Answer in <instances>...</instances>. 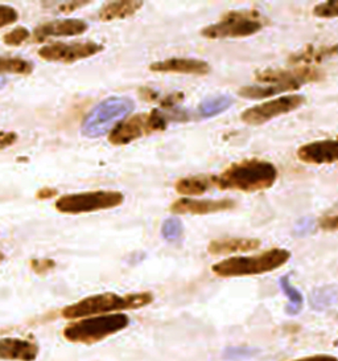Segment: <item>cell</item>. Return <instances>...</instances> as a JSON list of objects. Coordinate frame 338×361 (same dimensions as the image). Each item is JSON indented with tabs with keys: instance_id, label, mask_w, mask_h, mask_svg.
<instances>
[{
	"instance_id": "cell-28",
	"label": "cell",
	"mask_w": 338,
	"mask_h": 361,
	"mask_svg": "<svg viewBox=\"0 0 338 361\" xmlns=\"http://www.w3.org/2000/svg\"><path fill=\"white\" fill-rule=\"evenodd\" d=\"M313 15L321 19L338 18V0H330L317 4L313 8Z\"/></svg>"
},
{
	"instance_id": "cell-33",
	"label": "cell",
	"mask_w": 338,
	"mask_h": 361,
	"mask_svg": "<svg viewBox=\"0 0 338 361\" xmlns=\"http://www.w3.org/2000/svg\"><path fill=\"white\" fill-rule=\"evenodd\" d=\"M320 228L327 232H337L338 231V214L334 216H325L320 220Z\"/></svg>"
},
{
	"instance_id": "cell-37",
	"label": "cell",
	"mask_w": 338,
	"mask_h": 361,
	"mask_svg": "<svg viewBox=\"0 0 338 361\" xmlns=\"http://www.w3.org/2000/svg\"><path fill=\"white\" fill-rule=\"evenodd\" d=\"M294 361H338V359L332 355H312V356L300 357Z\"/></svg>"
},
{
	"instance_id": "cell-8",
	"label": "cell",
	"mask_w": 338,
	"mask_h": 361,
	"mask_svg": "<svg viewBox=\"0 0 338 361\" xmlns=\"http://www.w3.org/2000/svg\"><path fill=\"white\" fill-rule=\"evenodd\" d=\"M168 119L155 109L148 114H137L118 123L108 135V142L114 146H126L137 139L143 138L152 133L164 131L167 128Z\"/></svg>"
},
{
	"instance_id": "cell-3",
	"label": "cell",
	"mask_w": 338,
	"mask_h": 361,
	"mask_svg": "<svg viewBox=\"0 0 338 361\" xmlns=\"http://www.w3.org/2000/svg\"><path fill=\"white\" fill-rule=\"evenodd\" d=\"M291 259V252L274 247L250 257H232L211 266V271L221 278L262 276L284 266Z\"/></svg>"
},
{
	"instance_id": "cell-29",
	"label": "cell",
	"mask_w": 338,
	"mask_h": 361,
	"mask_svg": "<svg viewBox=\"0 0 338 361\" xmlns=\"http://www.w3.org/2000/svg\"><path fill=\"white\" fill-rule=\"evenodd\" d=\"M19 20V12L11 6L0 4V30Z\"/></svg>"
},
{
	"instance_id": "cell-20",
	"label": "cell",
	"mask_w": 338,
	"mask_h": 361,
	"mask_svg": "<svg viewBox=\"0 0 338 361\" xmlns=\"http://www.w3.org/2000/svg\"><path fill=\"white\" fill-rule=\"evenodd\" d=\"M217 184V176L205 175V176H190L182 178L176 181L175 190L184 196H200L209 191L213 185Z\"/></svg>"
},
{
	"instance_id": "cell-30",
	"label": "cell",
	"mask_w": 338,
	"mask_h": 361,
	"mask_svg": "<svg viewBox=\"0 0 338 361\" xmlns=\"http://www.w3.org/2000/svg\"><path fill=\"white\" fill-rule=\"evenodd\" d=\"M30 265L36 274L44 276V274L52 271L53 269L56 267V262L51 258H33L30 262Z\"/></svg>"
},
{
	"instance_id": "cell-4",
	"label": "cell",
	"mask_w": 338,
	"mask_h": 361,
	"mask_svg": "<svg viewBox=\"0 0 338 361\" xmlns=\"http://www.w3.org/2000/svg\"><path fill=\"white\" fill-rule=\"evenodd\" d=\"M130 318L126 314H108L78 319L63 329V338L74 344L92 345L126 329Z\"/></svg>"
},
{
	"instance_id": "cell-38",
	"label": "cell",
	"mask_w": 338,
	"mask_h": 361,
	"mask_svg": "<svg viewBox=\"0 0 338 361\" xmlns=\"http://www.w3.org/2000/svg\"><path fill=\"white\" fill-rule=\"evenodd\" d=\"M140 96L143 97L144 99H147V101H154V99H156L158 93L154 92V90L149 89V87H142V89H140Z\"/></svg>"
},
{
	"instance_id": "cell-32",
	"label": "cell",
	"mask_w": 338,
	"mask_h": 361,
	"mask_svg": "<svg viewBox=\"0 0 338 361\" xmlns=\"http://www.w3.org/2000/svg\"><path fill=\"white\" fill-rule=\"evenodd\" d=\"M256 353L253 348H244V347H230L225 350V357L227 359H246L251 357Z\"/></svg>"
},
{
	"instance_id": "cell-14",
	"label": "cell",
	"mask_w": 338,
	"mask_h": 361,
	"mask_svg": "<svg viewBox=\"0 0 338 361\" xmlns=\"http://www.w3.org/2000/svg\"><path fill=\"white\" fill-rule=\"evenodd\" d=\"M297 158L306 164H332L338 161L337 140H317L297 149Z\"/></svg>"
},
{
	"instance_id": "cell-27",
	"label": "cell",
	"mask_w": 338,
	"mask_h": 361,
	"mask_svg": "<svg viewBox=\"0 0 338 361\" xmlns=\"http://www.w3.org/2000/svg\"><path fill=\"white\" fill-rule=\"evenodd\" d=\"M31 36V32L25 27H16L15 30L3 36V43L10 47H19L25 43Z\"/></svg>"
},
{
	"instance_id": "cell-17",
	"label": "cell",
	"mask_w": 338,
	"mask_h": 361,
	"mask_svg": "<svg viewBox=\"0 0 338 361\" xmlns=\"http://www.w3.org/2000/svg\"><path fill=\"white\" fill-rule=\"evenodd\" d=\"M261 240L244 238V237H232V238H218L213 240L208 246V253L211 255H229L234 253L253 252L261 246Z\"/></svg>"
},
{
	"instance_id": "cell-16",
	"label": "cell",
	"mask_w": 338,
	"mask_h": 361,
	"mask_svg": "<svg viewBox=\"0 0 338 361\" xmlns=\"http://www.w3.org/2000/svg\"><path fill=\"white\" fill-rule=\"evenodd\" d=\"M40 348L32 340L20 338L0 339V361H35Z\"/></svg>"
},
{
	"instance_id": "cell-9",
	"label": "cell",
	"mask_w": 338,
	"mask_h": 361,
	"mask_svg": "<svg viewBox=\"0 0 338 361\" xmlns=\"http://www.w3.org/2000/svg\"><path fill=\"white\" fill-rule=\"evenodd\" d=\"M304 104H306L304 96L294 94V96L279 97L244 110L241 114V119L247 125L258 126V125H263L274 118L295 111Z\"/></svg>"
},
{
	"instance_id": "cell-39",
	"label": "cell",
	"mask_w": 338,
	"mask_h": 361,
	"mask_svg": "<svg viewBox=\"0 0 338 361\" xmlns=\"http://www.w3.org/2000/svg\"><path fill=\"white\" fill-rule=\"evenodd\" d=\"M6 85H7V78L0 77V90H1V89H3Z\"/></svg>"
},
{
	"instance_id": "cell-1",
	"label": "cell",
	"mask_w": 338,
	"mask_h": 361,
	"mask_svg": "<svg viewBox=\"0 0 338 361\" xmlns=\"http://www.w3.org/2000/svg\"><path fill=\"white\" fill-rule=\"evenodd\" d=\"M277 179V169L271 161L246 159L232 163L217 178V187L222 191L244 193L265 191Z\"/></svg>"
},
{
	"instance_id": "cell-34",
	"label": "cell",
	"mask_w": 338,
	"mask_h": 361,
	"mask_svg": "<svg viewBox=\"0 0 338 361\" xmlns=\"http://www.w3.org/2000/svg\"><path fill=\"white\" fill-rule=\"evenodd\" d=\"M92 1H65V3H60L57 10L63 13H70V12L75 11L78 8H82L84 6H87Z\"/></svg>"
},
{
	"instance_id": "cell-24",
	"label": "cell",
	"mask_w": 338,
	"mask_h": 361,
	"mask_svg": "<svg viewBox=\"0 0 338 361\" xmlns=\"http://www.w3.org/2000/svg\"><path fill=\"white\" fill-rule=\"evenodd\" d=\"M33 72V64L20 57L0 56V75H30Z\"/></svg>"
},
{
	"instance_id": "cell-21",
	"label": "cell",
	"mask_w": 338,
	"mask_h": 361,
	"mask_svg": "<svg viewBox=\"0 0 338 361\" xmlns=\"http://www.w3.org/2000/svg\"><path fill=\"white\" fill-rule=\"evenodd\" d=\"M311 307L317 311H323L327 308L333 307L338 305V286L327 285V286L317 287L309 295Z\"/></svg>"
},
{
	"instance_id": "cell-10",
	"label": "cell",
	"mask_w": 338,
	"mask_h": 361,
	"mask_svg": "<svg viewBox=\"0 0 338 361\" xmlns=\"http://www.w3.org/2000/svg\"><path fill=\"white\" fill-rule=\"evenodd\" d=\"M105 49L102 44L94 42H77V43H53L44 45L39 49V56L45 61L73 64L80 60L89 59L101 54Z\"/></svg>"
},
{
	"instance_id": "cell-26",
	"label": "cell",
	"mask_w": 338,
	"mask_h": 361,
	"mask_svg": "<svg viewBox=\"0 0 338 361\" xmlns=\"http://www.w3.org/2000/svg\"><path fill=\"white\" fill-rule=\"evenodd\" d=\"M182 233H184V226H182V221L180 220L179 217L172 216L163 223L161 235L165 241L177 243L182 237Z\"/></svg>"
},
{
	"instance_id": "cell-13",
	"label": "cell",
	"mask_w": 338,
	"mask_h": 361,
	"mask_svg": "<svg viewBox=\"0 0 338 361\" xmlns=\"http://www.w3.org/2000/svg\"><path fill=\"white\" fill-rule=\"evenodd\" d=\"M237 207V202L232 199L220 200H194L189 197L179 199L172 202L170 212L173 214H211V213L232 211Z\"/></svg>"
},
{
	"instance_id": "cell-25",
	"label": "cell",
	"mask_w": 338,
	"mask_h": 361,
	"mask_svg": "<svg viewBox=\"0 0 338 361\" xmlns=\"http://www.w3.org/2000/svg\"><path fill=\"white\" fill-rule=\"evenodd\" d=\"M279 285H280L282 291L284 293L285 297L288 298V300H289V305L287 306V314L295 315L303 307V295H301V293L291 283L289 276H282L279 279Z\"/></svg>"
},
{
	"instance_id": "cell-2",
	"label": "cell",
	"mask_w": 338,
	"mask_h": 361,
	"mask_svg": "<svg viewBox=\"0 0 338 361\" xmlns=\"http://www.w3.org/2000/svg\"><path fill=\"white\" fill-rule=\"evenodd\" d=\"M154 294L143 291L119 295L115 293H104L84 298L61 311L65 319H84L108 314H118L128 310L147 307L154 302Z\"/></svg>"
},
{
	"instance_id": "cell-31",
	"label": "cell",
	"mask_w": 338,
	"mask_h": 361,
	"mask_svg": "<svg viewBox=\"0 0 338 361\" xmlns=\"http://www.w3.org/2000/svg\"><path fill=\"white\" fill-rule=\"evenodd\" d=\"M315 231V220L312 217H303L295 225L294 233L299 237H304L306 234L312 233Z\"/></svg>"
},
{
	"instance_id": "cell-22",
	"label": "cell",
	"mask_w": 338,
	"mask_h": 361,
	"mask_svg": "<svg viewBox=\"0 0 338 361\" xmlns=\"http://www.w3.org/2000/svg\"><path fill=\"white\" fill-rule=\"evenodd\" d=\"M234 105V98L227 94L206 98L199 105V116L201 118H213L220 116Z\"/></svg>"
},
{
	"instance_id": "cell-23",
	"label": "cell",
	"mask_w": 338,
	"mask_h": 361,
	"mask_svg": "<svg viewBox=\"0 0 338 361\" xmlns=\"http://www.w3.org/2000/svg\"><path fill=\"white\" fill-rule=\"evenodd\" d=\"M299 87L292 85H282V84H273L267 86H243L238 92L239 96L250 99H261V98H268V97L277 96L285 92L297 90Z\"/></svg>"
},
{
	"instance_id": "cell-12",
	"label": "cell",
	"mask_w": 338,
	"mask_h": 361,
	"mask_svg": "<svg viewBox=\"0 0 338 361\" xmlns=\"http://www.w3.org/2000/svg\"><path fill=\"white\" fill-rule=\"evenodd\" d=\"M89 30V24L81 19H60L42 23L32 33L35 43H44L52 37H72Z\"/></svg>"
},
{
	"instance_id": "cell-36",
	"label": "cell",
	"mask_w": 338,
	"mask_h": 361,
	"mask_svg": "<svg viewBox=\"0 0 338 361\" xmlns=\"http://www.w3.org/2000/svg\"><path fill=\"white\" fill-rule=\"evenodd\" d=\"M57 193L58 192H57V190H54V188L44 187L42 190L36 192V199H39V200H49V199H53Z\"/></svg>"
},
{
	"instance_id": "cell-7",
	"label": "cell",
	"mask_w": 338,
	"mask_h": 361,
	"mask_svg": "<svg viewBox=\"0 0 338 361\" xmlns=\"http://www.w3.org/2000/svg\"><path fill=\"white\" fill-rule=\"evenodd\" d=\"M125 202V195L118 191H92L70 193L61 196L56 209L63 214H84L113 209Z\"/></svg>"
},
{
	"instance_id": "cell-40",
	"label": "cell",
	"mask_w": 338,
	"mask_h": 361,
	"mask_svg": "<svg viewBox=\"0 0 338 361\" xmlns=\"http://www.w3.org/2000/svg\"><path fill=\"white\" fill-rule=\"evenodd\" d=\"M4 261V255L0 252V264Z\"/></svg>"
},
{
	"instance_id": "cell-35",
	"label": "cell",
	"mask_w": 338,
	"mask_h": 361,
	"mask_svg": "<svg viewBox=\"0 0 338 361\" xmlns=\"http://www.w3.org/2000/svg\"><path fill=\"white\" fill-rule=\"evenodd\" d=\"M18 140V134L12 131H0V149L13 146Z\"/></svg>"
},
{
	"instance_id": "cell-19",
	"label": "cell",
	"mask_w": 338,
	"mask_h": 361,
	"mask_svg": "<svg viewBox=\"0 0 338 361\" xmlns=\"http://www.w3.org/2000/svg\"><path fill=\"white\" fill-rule=\"evenodd\" d=\"M338 54V44L336 45H324V47H313L306 45V49H303L300 54H292L289 59V63L294 65L320 64L321 61L334 57Z\"/></svg>"
},
{
	"instance_id": "cell-18",
	"label": "cell",
	"mask_w": 338,
	"mask_h": 361,
	"mask_svg": "<svg viewBox=\"0 0 338 361\" xmlns=\"http://www.w3.org/2000/svg\"><path fill=\"white\" fill-rule=\"evenodd\" d=\"M142 7H143V1H131V0L110 1L99 10L98 16H99V20L105 23L120 20V19L134 16Z\"/></svg>"
},
{
	"instance_id": "cell-5",
	"label": "cell",
	"mask_w": 338,
	"mask_h": 361,
	"mask_svg": "<svg viewBox=\"0 0 338 361\" xmlns=\"http://www.w3.org/2000/svg\"><path fill=\"white\" fill-rule=\"evenodd\" d=\"M135 109V102L128 97H108L99 102L84 117L81 131L86 138L105 137Z\"/></svg>"
},
{
	"instance_id": "cell-15",
	"label": "cell",
	"mask_w": 338,
	"mask_h": 361,
	"mask_svg": "<svg viewBox=\"0 0 338 361\" xmlns=\"http://www.w3.org/2000/svg\"><path fill=\"white\" fill-rule=\"evenodd\" d=\"M149 71L155 73H177V75H206L211 65L197 59H168L149 65Z\"/></svg>"
},
{
	"instance_id": "cell-11",
	"label": "cell",
	"mask_w": 338,
	"mask_h": 361,
	"mask_svg": "<svg viewBox=\"0 0 338 361\" xmlns=\"http://www.w3.org/2000/svg\"><path fill=\"white\" fill-rule=\"evenodd\" d=\"M324 75L312 66H296L294 69H268L256 75V81L263 84H282L301 87L309 82L320 81Z\"/></svg>"
},
{
	"instance_id": "cell-6",
	"label": "cell",
	"mask_w": 338,
	"mask_h": 361,
	"mask_svg": "<svg viewBox=\"0 0 338 361\" xmlns=\"http://www.w3.org/2000/svg\"><path fill=\"white\" fill-rule=\"evenodd\" d=\"M267 20L261 12L230 11L220 22L213 23L201 31V36L211 40L242 39L262 31Z\"/></svg>"
}]
</instances>
